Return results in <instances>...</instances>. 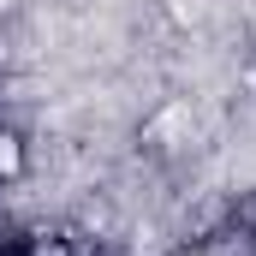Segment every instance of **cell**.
I'll list each match as a JSON object with an SVG mask.
<instances>
[{"mask_svg":"<svg viewBox=\"0 0 256 256\" xmlns=\"http://www.w3.org/2000/svg\"><path fill=\"white\" fill-rule=\"evenodd\" d=\"M0 155H6V131H0Z\"/></svg>","mask_w":256,"mask_h":256,"instance_id":"obj_1","label":"cell"}]
</instances>
